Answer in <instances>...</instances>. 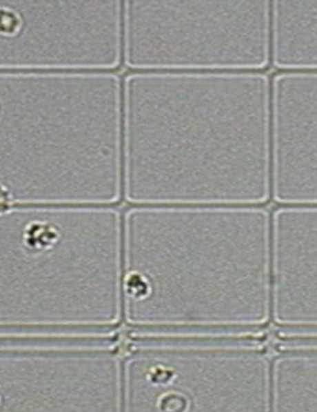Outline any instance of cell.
I'll use <instances>...</instances> for the list:
<instances>
[{
  "label": "cell",
  "instance_id": "6da1fadb",
  "mask_svg": "<svg viewBox=\"0 0 317 412\" xmlns=\"http://www.w3.org/2000/svg\"><path fill=\"white\" fill-rule=\"evenodd\" d=\"M255 70L131 71L123 79V196L243 204L252 186Z\"/></svg>",
  "mask_w": 317,
  "mask_h": 412
},
{
  "label": "cell",
  "instance_id": "7a4b0ae2",
  "mask_svg": "<svg viewBox=\"0 0 317 412\" xmlns=\"http://www.w3.org/2000/svg\"><path fill=\"white\" fill-rule=\"evenodd\" d=\"M252 36V0H123L130 71L255 69Z\"/></svg>",
  "mask_w": 317,
  "mask_h": 412
},
{
  "label": "cell",
  "instance_id": "3957f363",
  "mask_svg": "<svg viewBox=\"0 0 317 412\" xmlns=\"http://www.w3.org/2000/svg\"><path fill=\"white\" fill-rule=\"evenodd\" d=\"M21 28V19L13 10L0 9V34L12 36Z\"/></svg>",
  "mask_w": 317,
  "mask_h": 412
}]
</instances>
